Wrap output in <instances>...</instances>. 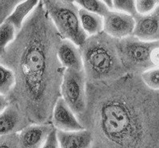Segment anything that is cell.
Segmentation results:
<instances>
[{"label": "cell", "instance_id": "1", "mask_svg": "<svg viewBox=\"0 0 159 148\" xmlns=\"http://www.w3.org/2000/svg\"><path fill=\"white\" fill-rule=\"evenodd\" d=\"M62 40L39 1L0 58V63L15 74V87L7 96L10 104L15 105L31 125L51 124L53 108L61 98L65 69L57 51Z\"/></svg>", "mask_w": 159, "mask_h": 148}, {"label": "cell", "instance_id": "2", "mask_svg": "<svg viewBox=\"0 0 159 148\" xmlns=\"http://www.w3.org/2000/svg\"><path fill=\"white\" fill-rule=\"evenodd\" d=\"M78 119L92 133L91 148H159V91L139 74L87 83V105Z\"/></svg>", "mask_w": 159, "mask_h": 148}, {"label": "cell", "instance_id": "3", "mask_svg": "<svg viewBox=\"0 0 159 148\" xmlns=\"http://www.w3.org/2000/svg\"><path fill=\"white\" fill-rule=\"evenodd\" d=\"M80 49L88 83L106 85L128 74L119 57L117 40L104 32L89 36Z\"/></svg>", "mask_w": 159, "mask_h": 148}, {"label": "cell", "instance_id": "4", "mask_svg": "<svg viewBox=\"0 0 159 148\" xmlns=\"http://www.w3.org/2000/svg\"><path fill=\"white\" fill-rule=\"evenodd\" d=\"M42 3L62 39L70 40L80 47L89 36L81 26L79 6L75 1L44 0Z\"/></svg>", "mask_w": 159, "mask_h": 148}, {"label": "cell", "instance_id": "5", "mask_svg": "<svg viewBox=\"0 0 159 148\" xmlns=\"http://www.w3.org/2000/svg\"><path fill=\"white\" fill-rule=\"evenodd\" d=\"M119 57L128 74H140L154 67L150 60L152 51L159 47V41H146L134 36L117 40Z\"/></svg>", "mask_w": 159, "mask_h": 148}, {"label": "cell", "instance_id": "6", "mask_svg": "<svg viewBox=\"0 0 159 148\" xmlns=\"http://www.w3.org/2000/svg\"><path fill=\"white\" fill-rule=\"evenodd\" d=\"M87 83L84 70H65L61 87V95L77 117L86 108Z\"/></svg>", "mask_w": 159, "mask_h": 148}, {"label": "cell", "instance_id": "7", "mask_svg": "<svg viewBox=\"0 0 159 148\" xmlns=\"http://www.w3.org/2000/svg\"><path fill=\"white\" fill-rule=\"evenodd\" d=\"M135 20L131 15L110 11L103 17V32L116 40L133 36Z\"/></svg>", "mask_w": 159, "mask_h": 148}, {"label": "cell", "instance_id": "8", "mask_svg": "<svg viewBox=\"0 0 159 148\" xmlns=\"http://www.w3.org/2000/svg\"><path fill=\"white\" fill-rule=\"evenodd\" d=\"M51 124L57 131L75 132L84 129L76 114L61 98L57 101L52 111Z\"/></svg>", "mask_w": 159, "mask_h": 148}, {"label": "cell", "instance_id": "9", "mask_svg": "<svg viewBox=\"0 0 159 148\" xmlns=\"http://www.w3.org/2000/svg\"><path fill=\"white\" fill-rule=\"evenodd\" d=\"M135 27L133 36L146 41H159V5L147 15L134 17Z\"/></svg>", "mask_w": 159, "mask_h": 148}, {"label": "cell", "instance_id": "10", "mask_svg": "<svg viewBox=\"0 0 159 148\" xmlns=\"http://www.w3.org/2000/svg\"><path fill=\"white\" fill-rule=\"evenodd\" d=\"M53 128L52 124L28 125L18 133L20 148H42Z\"/></svg>", "mask_w": 159, "mask_h": 148}, {"label": "cell", "instance_id": "11", "mask_svg": "<svg viewBox=\"0 0 159 148\" xmlns=\"http://www.w3.org/2000/svg\"><path fill=\"white\" fill-rule=\"evenodd\" d=\"M30 125L29 120L19 109L10 104L9 107L0 114V136L18 133Z\"/></svg>", "mask_w": 159, "mask_h": 148}, {"label": "cell", "instance_id": "12", "mask_svg": "<svg viewBox=\"0 0 159 148\" xmlns=\"http://www.w3.org/2000/svg\"><path fill=\"white\" fill-rule=\"evenodd\" d=\"M57 56L65 70H84L80 49L70 40L65 39L61 40L58 48Z\"/></svg>", "mask_w": 159, "mask_h": 148}, {"label": "cell", "instance_id": "13", "mask_svg": "<svg viewBox=\"0 0 159 148\" xmlns=\"http://www.w3.org/2000/svg\"><path fill=\"white\" fill-rule=\"evenodd\" d=\"M60 148H91L92 145V133L87 129L75 132L57 130Z\"/></svg>", "mask_w": 159, "mask_h": 148}, {"label": "cell", "instance_id": "14", "mask_svg": "<svg viewBox=\"0 0 159 148\" xmlns=\"http://www.w3.org/2000/svg\"><path fill=\"white\" fill-rule=\"evenodd\" d=\"M38 3H39V1H36V0L20 1L19 3L13 10L11 14L6 19V21L11 22L16 28L17 31L19 32L25 21L26 20V18L36 8Z\"/></svg>", "mask_w": 159, "mask_h": 148}, {"label": "cell", "instance_id": "15", "mask_svg": "<svg viewBox=\"0 0 159 148\" xmlns=\"http://www.w3.org/2000/svg\"><path fill=\"white\" fill-rule=\"evenodd\" d=\"M80 24L89 36H95L103 32V18L79 7Z\"/></svg>", "mask_w": 159, "mask_h": 148}, {"label": "cell", "instance_id": "16", "mask_svg": "<svg viewBox=\"0 0 159 148\" xmlns=\"http://www.w3.org/2000/svg\"><path fill=\"white\" fill-rule=\"evenodd\" d=\"M18 31L16 28L7 21L0 25V58L6 53L11 43L15 40Z\"/></svg>", "mask_w": 159, "mask_h": 148}, {"label": "cell", "instance_id": "17", "mask_svg": "<svg viewBox=\"0 0 159 148\" xmlns=\"http://www.w3.org/2000/svg\"><path fill=\"white\" fill-rule=\"evenodd\" d=\"M15 84V74L11 69L0 63V94L8 96Z\"/></svg>", "mask_w": 159, "mask_h": 148}, {"label": "cell", "instance_id": "18", "mask_svg": "<svg viewBox=\"0 0 159 148\" xmlns=\"http://www.w3.org/2000/svg\"><path fill=\"white\" fill-rule=\"evenodd\" d=\"M75 2L80 8L86 10L89 12L96 14L103 18L110 11L103 1L80 0V1H75Z\"/></svg>", "mask_w": 159, "mask_h": 148}, {"label": "cell", "instance_id": "19", "mask_svg": "<svg viewBox=\"0 0 159 148\" xmlns=\"http://www.w3.org/2000/svg\"><path fill=\"white\" fill-rule=\"evenodd\" d=\"M144 84L153 91H159V67H152L140 74Z\"/></svg>", "mask_w": 159, "mask_h": 148}, {"label": "cell", "instance_id": "20", "mask_svg": "<svg viewBox=\"0 0 159 148\" xmlns=\"http://www.w3.org/2000/svg\"><path fill=\"white\" fill-rule=\"evenodd\" d=\"M135 2L136 1H120V0L113 1L114 11L134 17L138 14L136 11Z\"/></svg>", "mask_w": 159, "mask_h": 148}, {"label": "cell", "instance_id": "21", "mask_svg": "<svg viewBox=\"0 0 159 148\" xmlns=\"http://www.w3.org/2000/svg\"><path fill=\"white\" fill-rule=\"evenodd\" d=\"M136 11L139 15H147L150 14L157 8L159 5V1H146V0H139L136 1Z\"/></svg>", "mask_w": 159, "mask_h": 148}, {"label": "cell", "instance_id": "22", "mask_svg": "<svg viewBox=\"0 0 159 148\" xmlns=\"http://www.w3.org/2000/svg\"><path fill=\"white\" fill-rule=\"evenodd\" d=\"M0 148H20L18 133L0 136Z\"/></svg>", "mask_w": 159, "mask_h": 148}, {"label": "cell", "instance_id": "23", "mask_svg": "<svg viewBox=\"0 0 159 148\" xmlns=\"http://www.w3.org/2000/svg\"><path fill=\"white\" fill-rule=\"evenodd\" d=\"M42 148H60L57 136V130L55 128H53L52 132H50L47 140L44 146H42Z\"/></svg>", "mask_w": 159, "mask_h": 148}, {"label": "cell", "instance_id": "24", "mask_svg": "<svg viewBox=\"0 0 159 148\" xmlns=\"http://www.w3.org/2000/svg\"><path fill=\"white\" fill-rule=\"evenodd\" d=\"M150 60L154 67H159V47L156 48L152 51L150 55Z\"/></svg>", "mask_w": 159, "mask_h": 148}, {"label": "cell", "instance_id": "25", "mask_svg": "<svg viewBox=\"0 0 159 148\" xmlns=\"http://www.w3.org/2000/svg\"><path fill=\"white\" fill-rule=\"evenodd\" d=\"M10 105V101L7 96L0 94V114L7 109Z\"/></svg>", "mask_w": 159, "mask_h": 148}]
</instances>
